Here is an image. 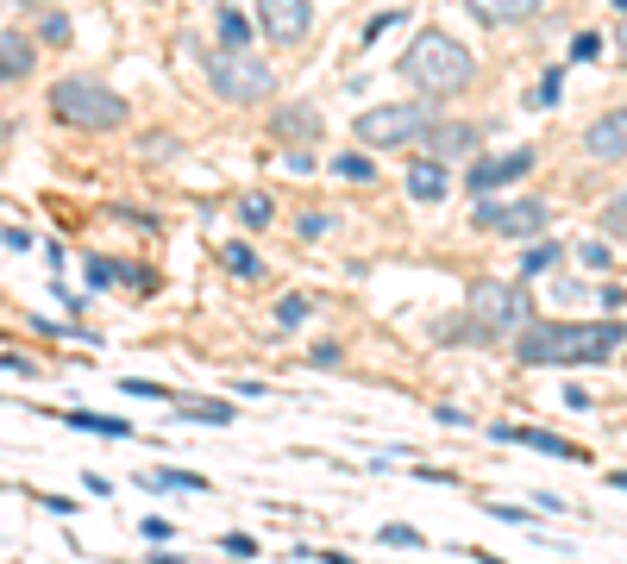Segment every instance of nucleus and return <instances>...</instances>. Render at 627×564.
<instances>
[{
  "label": "nucleus",
  "instance_id": "6ab92c4d",
  "mask_svg": "<svg viewBox=\"0 0 627 564\" xmlns=\"http://www.w3.org/2000/svg\"><path fill=\"white\" fill-rule=\"evenodd\" d=\"M69 427H82V433H107V439H126V420H113V414H69Z\"/></svg>",
  "mask_w": 627,
  "mask_h": 564
},
{
  "label": "nucleus",
  "instance_id": "bb28decb",
  "mask_svg": "<svg viewBox=\"0 0 627 564\" xmlns=\"http://www.w3.org/2000/svg\"><path fill=\"white\" fill-rule=\"evenodd\" d=\"M383 546H402V552H414V546H421V533H414V527H402V521H389V527H383Z\"/></svg>",
  "mask_w": 627,
  "mask_h": 564
},
{
  "label": "nucleus",
  "instance_id": "a878e982",
  "mask_svg": "<svg viewBox=\"0 0 627 564\" xmlns=\"http://www.w3.org/2000/svg\"><path fill=\"white\" fill-rule=\"evenodd\" d=\"M239 220H245V226H264V220H270V195H245V201H239Z\"/></svg>",
  "mask_w": 627,
  "mask_h": 564
},
{
  "label": "nucleus",
  "instance_id": "f3484780",
  "mask_svg": "<svg viewBox=\"0 0 627 564\" xmlns=\"http://www.w3.org/2000/svg\"><path fill=\"white\" fill-rule=\"evenodd\" d=\"M559 264H565V245H559V239H552V245L540 239V245H527V257H521V276L533 282V276H546V270H559Z\"/></svg>",
  "mask_w": 627,
  "mask_h": 564
},
{
  "label": "nucleus",
  "instance_id": "aec40b11",
  "mask_svg": "<svg viewBox=\"0 0 627 564\" xmlns=\"http://www.w3.org/2000/svg\"><path fill=\"white\" fill-rule=\"evenodd\" d=\"M220 44H251V19L239 7H220Z\"/></svg>",
  "mask_w": 627,
  "mask_h": 564
},
{
  "label": "nucleus",
  "instance_id": "c9c22d12",
  "mask_svg": "<svg viewBox=\"0 0 627 564\" xmlns=\"http://www.w3.org/2000/svg\"><path fill=\"white\" fill-rule=\"evenodd\" d=\"M113 276H120V264H101V257L88 264V282H113Z\"/></svg>",
  "mask_w": 627,
  "mask_h": 564
},
{
  "label": "nucleus",
  "instance_id": "1a4fd4ad",
  "mask_svg": "<svg viewBox=\"0 0 627 564\" xmlns=\"http://www.w3.org/2000/svg\"><path fill=\"white\" fill-rule=\"evenodd\" d=\"M421 138H427V157H439V163H452V157H471L483 132H477V126H464V120H439V126H427Z\"/></svg>",
  "mask_w": 627,
  "mask_h": 564
},
{
  "label": "nucleus",
  "instance_id": "72a5a7b5",
  "mask_svg": "<svg viewBox=\"0 0 627 564\" xmlns=\"http://www.w3.org/2000/svg\"><path fill=\"white\" fill-rule=\"evenodd\" d=\"M308 364H314V370H333V364H339V345H314Z\"/></svg>",
  "mask_w": 627,
  "mask_h": 564
},
{
  "label": "nucleus",
  "instance_id": "9d476101",
  "mask_svg": "<svg viewBox=\"0 0 627 564\" xmlns=\"http://www.w3.org/2000/svg\"><path fill=\"white\" fill-rule=\"evenodd\" d=\"M584 145H590V157H602V163H627V107L602 113V120L584 132Z\"/></svg>",
  "mask_w": 627,
  "mask_h": 564
},
{
  "label": "nucleus",
  "instance_id": "c85d7f7f",
  "mask_svg": "<svg viewBox=\"0 0 627 564\" xmlns=\"http://www.w3.org/2000/svg\"><path fill=\"white\" fill-rule=\"evenodd\" d=\"M559 94H565V76H559V69H546V82H540V107H559Z\"/></svg>",
  "mask_w": 627,
  "mask_h": 564
},
{
  "label": "nucleus",
  "instance_id": "20e7f679",
  "mask_svg": "<svg viewBox=\"0 0 627 564\" xmlns=\"http://www.w3.org/2000/svg\"><path fill=\"white\" fill-rule=\"evenodd\" d=\"M527 326V295L521 282H477L471 289V314H464L458 326H446L452 339H502V333H521Z\"/></svg>",
  "mask_w": 627,
  "mask_h": 564
},
{
  "label": "nucleus",
  "instance_id": "cd10ccee",
  "mask_svg": "<svg viewBox=\"0 0 627 564\" xmlns=\"http://www.w3.org/2000/svg\"><path fill=\"white\" fill-rule=\"evenodd\" d=\"M571 57H577V63H596V57H602V38H596V32H577V38H571Z\"/></svg>",
  "mask_w": 627,
  "mask_h": 564
},
{
  "label": "nucleus",
  "instance_id": "423d86ee",
  "mask_svg": "<svg viewBox=\"0 0 627 564\" xmlns=\"http://www.w3.org/2000/svg\"><path fill=\"white\" fill-rule=\"evenodd\" d=\"M427 126H433V113L414 107V101H408V107H402V101H396V107H364V113H358V138H364V145H414Z\"/></svg>",
  "mask_w": 627,
  "mask_h": 564
},
{
  "label": "nucleus",
  "instance_id": "b1692460",
  "mask_svg": "<svg viewBox=\"0 0 627 564\" xmlns=\"http://www.w3.org/2000/svg\"><path fill=\"white\" fill-rule=\"evenodd\" d=\"M182 420H214V427H232V408L226 402H195V408H182Z\"/></svg>",
  "mask_w": 627,
  "mask_h": 564
},
{
  "label": "nucleus",
  "instance_id": "ea45409f",
  "mask_svg": "<svg viewBox=\"0 0 627 564\" xmlns=\"http://www.w3.org/2000/svg\"><path fill=\"white\" fill-rule=\"evenodd\" d=\"M615 7H621V13H627V0H615Z\"/></svg>",
  "mask_w": 627,
  "mask_h": 564
},
{
  "label": "nucleus",
  "instance_id": "7ed1b4c3",
  "mask_svg": "<svg viewBox=\"0 0 627 564\" xmlns=\"http://www.w3.org/2000/svg\"><path fill=\"white\" fill-rule=\"evenodd\" d=\"M51 113L76 132H120L126 126V101L113 88H101L95 76H63L51 82Z\"/></svg>",
  "mask_w": 627,
  "mask_h": 564
},
{
  "label": "nucleus",
  "instance_id": "4468645a",
  "mask_svg": "<svg viewBox=\"0 0 627 564\" xmlns=\"http://www.w3.org/2000/svg\"><path fill=\"white\" fill-rule=\"evenodd\" d=\"M490 433H496V439H508V445H533V452H552V458H584V452H577L571 439L546 433V427H502V420H496Z\"/></svg>",
  "mask_w": 627,
  "mask_h": 564
},
{
  "label": "nucleus",
  "instance_id": "dca6fc26",
  "mask_svg": "<svg viewBox=\"0 0 627 564\" xmlns=\"http://www.w3.org/2000/svg\"><path fill=\"white\" fill-rule=\"evenodd\" d=\"M32 44L26 38H13V32H0V82H26L32 76Z\"/></svg>",
  "mask_w": 627,
  "mask_h": 564
},
{
  "label": "nucleus",
  "instance_id": "f257e3e1",
  "mask_svg": "<svg viewBox=\"0 0 627 564\" xmlns=\"http://www.w3.org/2000/svg\"><path fill=\"white\" fill-rule=\"evenodd\" d=\"M627 345V320H540V326H521L515 333V358L521 364H559V370H577V364H602Z\"/></svg>",
  "mask_w": 627,
  "mask_h": 564
},
{
  "label": "nucleus",
  "instance_id": "473e14b6",
  "mask_svg": "<svg viewBox=\"0 0 627 564\" xmlns=\"http://www.w3.org/2000/svg\"><path fill=\"white\" fill-rule=\"evenodd\" d=\"M546 295H552V301H565V308H577V301H584V289H577V282H552Z\"/></svg>",
  "mask_w": 627,
  "mask_h": 564
},
{
  "label": "nucleus",
  "instance_id": "0eeeda50",
  "mask_svg": "<svg viewBox=\"0 0 627 564\" xmlns=\"http://www.w3.org/2000/svg\"><path fill=\"white\" fill-rule=\"evenodd\" d=\"M477 226L483 232H502V239H533V232L552 226V207L546 201H483L477 207Z\"/></svg>",
  "mask_w": 627,
  "mask_h": 564
},
{
  "label": "nucleus",
  "instance_id": "4c0bfd02",
  "mask_svg": "<svg viewBox=\"0 0 627 564\" xmlns=\"http://www.w3.org/2000/svg\"><path fill=\"white\" fill-rule=\"evenodd\" d=\"M621 57H627V26H621Z\"/></svg>",
  "mask_w": 627,
  "mask_h": 564
},
{
  "label": "nucleus",
  "instance_id": "412c9836",
  "mask_svg": "<svg viewBox=\"0 0 627 564\" xmlns=\"http://www.w3.org/2000/svg\"><path fill=\"white\" fill-rule=\"evenodd\" d=\"M577 264L596 270V276H609V270H615V251L602 245V239H590V245H577Z\"/></svg>",
  "mask_w": 627,
  "mask_h": 564
},
{
  "label": "nucleus",
  "instance_id": "58836bf2",
  "mask_svg": "<svg viewBox=\"0 0 627 564\" xmlns=\"http://www.w3.org/2000/svg\"><path fill=\"white\" fill-rule=\"evenodd\" d=\"M207 7H226V0H207Z\"/></svg>",
  "mask_w": 627,
  "mask_h": 564
},
{
  "label": "nucleus",
  "instance_id": "7c9ffc66",
  "mask_svg": "<svg viewBox=\"0 0 627 564\" xmlns=\"http://www.w3.org/2000/svg\"><path fill=\"white\" fill-rule=\"evenodd\" d=\"M38 32L51 38V44H63V38H69V19H63V13H44V19H38Z\"/></svg>",
  "mask_w": 627,
  "mask_h": 564
},
{
  "label": "nucleus",
  "instance_id": "5701e85b",
  "mask_svg": "<svg viewBox=\"0 0 627 564\" xmlns=\"http://www.w3.org/2000/svg\"><path fill=\"white\" fill-rule=\"evenodd\" d=\"M602 232H609V239H627V188L602 207Z\"/></svg>",
  "mask_w": 627,
  "mask_h": 564
},
{
  "label": "nucleus",
  "instance_id": "c756f323",
  "mask_svg": "<svg viewBox=\"0 0 627 564\" xmlns=\"http://www.w3.org/2000/svg\"><path fill=\"white\" fill-rule=\"evenodd\" d=\"M120 389H126V395H151V402H164V395H170L164 383H145V376H126V383H120Z\"/></svg>",
  "mask_w": 627,
  "mask_h": 564
},
{
  "label": "nucleus",
  "instance_id": "e433bc0d",
  "mask_svg": "<svg viewBox=\"0 0 627 564\" xmlns=\"http://www.w3.org/2000/svg\"><path fill=\"white\" fill-rule=\"evenodd\" d=\"M609 483H615V489H627V470H621V477H609Z\"/></svg>",
  "mask_w": 627,
  "mask_h": 564
},
{
  "label": "nucleus",
  "instance_id": "ddd939ff",
  "mask_svg": "<svg viewBox=\"0 0 627 564\" xmlns=\"http://www.w3.org/2000/svg\"><path fill=\"white\" fill-rule=\"evenodd\" d=\"M402 182H408L414 201H446V188H452V176H446V163H439V157H414Z\"/></svg>",
  "mask_w": 627,
  "mask_h": 564
},
{
  "label": "nucleus",
  "instance_id": "2f4dec72",
  "mask_svg": "<svg viewBox=\"0 0 627 564\" xmlns=\"http://www.w3.org/2000/svg\"><path fill=\"white\" fill-rule=\"evenodd\" d=\"M220 546H226V552H239V558H258V539H251V533H226Z\"/></svg>",
  "mask_w": 627,
  "mask_h": 564
},
{
  "label": "nucleus",
  "instance_id": "f704fd0d",
  "mask_svg": "<svg viewBox=\"0 0 627 564\" xmlns=\"http://www.w3.org/2000/svg\"><path fill=\"white\" fill-rule=\"evenodd\" d=\"M490 514H496V521H515V527H527V521H533V514H527V508H508V502H496Z\"/></svg>",
  "mask_w": 627,
  "mask_h": 564
},
{
  "label": "nucleus",
  "instance_id": "f03ea898",
  "mask_svg": "<svg viewBox=\"0 0 627 564\" xmlns=\"http://www.w3.org/2000/svg\"><path fill=\"white\" fill-rule=\"evenodd\" d=\"M402 76L421 88V94H464L471 88V76H477V63H471V51L452 38V32H421L408 44V57H402Z\"/></svg>",
  "mask_w": 627,
  "mask_h": 564
},
{
  "label": "nucleus",
  "instance_id": "f8f14e48",
  "mask_svg": "<svg viewBox=\"0 0 627 564\" xmlns=\"http://www.w3.org/2000/svg\"><path fill=\"white\" fill-rule=\"evenodd\" d=\"M270 126H276V138L295 151V145H314V138H320V113H314L308 101H295V107H276Z\"/></svg>",
  "mask_w": 627,
  "mask_h": 564
},
{
  "label": "nucleus",
  "instance_id": "39448f33",
  "mask_svg": "<svg viewBox=\"0 0 627 564\" xmlns=\"http://www.w3.org/2000/svg\"><path fill=\"white\" fill-rule=\"evenodd\" d=\"M207 82H214L232 107H251V101H270V63L251 57V44H220V51H207Z\"/></svg>",
  "mask_w": 627,
  "mask_h": 564
},
{
  "label": "nucleus",
  "instance_id": "6e6552de",
  "mask_svg": "<svg viewBox=\"0 0 627 564\" xmlns=\"http://www.w3.org/2000/svg\"><path fill=\"white\" fill-rule=\"evenodd\" d=\"M258 19H264V32L276 44H301V38H308V26H314V0H264Z\"/></svg>",
  "mask_w": 627,
  "mask_h": 564
},
{
  "label": "nucleus",
  "instance_id": "4be33fe9",
  "mask_svg": "<svg viewBox=\"0 0 627 564\" xmlns=\"http://www.w3.org/2000/svg\"><path fill=\"white\" fill-rule=\"evenodd\" d=\"M308 314H314V301H308V295H283V301H276V326H301Z\"/></svg>",
  "mask_w": 627,
  "mask_h": 564
},
{
  "label": "nucleus",
  "instance_id": "2eb2a0df",
  "mask_svg": "<svg viewBox=\"0 0 627 564\" xmlns=\"http://www.w3.org/2000/svg\"><path fill=\"white\" fill-rule=\"evenodd\" d=\"M477 19H490V26H521V19H533L546 7V0H464Z\"/></svg>",
  "mask_w": 627,
  "mask_h": 564
},
{
  "label": "nucleus",
  "instance_id": "a211bd4d",
  "mask_svg": "<svg viewBox=\"0 0 627 564\" xmlns=\"http://www.w3.org/2000/svg\"><path fill=\"white\" fill-rule=\"evenodd\" d=\"M220 257H226V270L239 276V282H258V276H264V257L251 251V245H226Z\"/></svg>",
  "mask_w": 627,
  "mask_h": 564
},
{
  "label": "nucleus",
  "instance_id": "393cba45",
  "mask_svg": "<svg viewBox=\"0 0 627 564\" xmlns=\"http://www.w3.org/2000/svg\"><path fill=\"white\" fill-rule=\"evenodd\" d=\"M333 176H339V182H370V157H339Z\"/></svg>",
  "mask_w": 627,
  "mask_h": 564
},
{
  "label": "nucleus",
  "instance_id": "9b49d317",
  "mask_svg": "<svg viewBox=\"0 0 627 564\" xmlns=\"http://www.w3.org/2000/svg\"><path fill=\"white\" fill-rule=\"evenodd\" d=\"M533 170V151H508V157H483V163H471V188L477 195H490V188H502V182H521Z\"/></svg>",
  "mask_w": 627,
  "mask_h": 564
}]
</instances>
